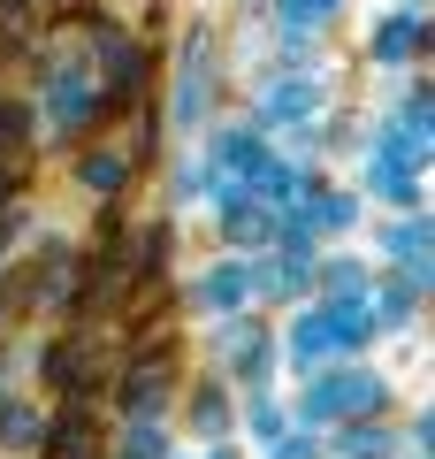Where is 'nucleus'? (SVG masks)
Masks as SVG:
<instances>
[{
  "instance_id": "obj_4",
  "label": "nucleus",
  "mask_w": 435,
  "mask_h": 459,
  "mask_svg": "<svg viewBox=\"0 0 435 459\" xmlns=\"http://www.w3.org/2000/svg\"><path fill=\"white\" fill-rule=\"evenodd\" d=\"M207 100H214V62H207V47L192 39V62H183V92H176V115H183V123H199V115H207Z\"/></svg>"
},
{
  "instance_id": "obj_10",
  "label": "nucleus",
  "mask_w": 435,
  "mask_h": 459,
  "mask_svg": "<svg viewBox=\"0 0 435 459\" xmlns=\"http://www.w3.org/2000/svg\"><path fill=\"white\" fill-rule=\"evenodd\" d=\"M374 54H382V62H405V54H413V16H389L382 31H374Z\"/></svg>"
},
{
  "instance_id": "obj_16",
  "label": "nucleus",
  "mask_w": 435,
  "mask_h": 459,
  "mask_svg": "<svg viewBox=\"0 0 435 459\" xmlns=\"http://www.w3.org/2000/svg\"><path fill=\"white\" fill-rule=\"evenodd\" d=\"M214 459H222V452H214Z\"/></svg>"
},
{
  "instance_id": "obj_1",
  "label": "nucleus",
  "mask_w": 435,
  "mask_h": 459,
  "mask_svg": "<svg viewBox=\"0 0 435 459\" xmlns=\"http://www.w3.org/2000/svg\"><path fill=\"white\" fill-rule=\"evenodd\" d=\"M99 100H107V92H99L84 69H62V77L47 84V123H54V131H84V123L99 115Z\"/></svg>"
},
{
  "instance_id": "obj_11",
  "label": "nucleus",
  "mask_w": 435,
  "mask_h": 459,
  "mask_svg": "<svg viewBox=\"0 0 435 459\" xmlns=\"http://www.w3.org/2000/svg\"><path fill=\"white\" fill-rule=\"evenodd\" d=\"M84 184H92V192H115V184H123V161H115V153H92V161H84Z\"/></svg>"
},
{
  "instance_id": "obj_13",
  "label": "nucleus",
  "mask_w": 435,
  "mask_h": 459,
  "mask_svg": "<svg viewBox=\"0 0 435 459\" xmlns=\"http://www.w3.org/2000/svg\"><path fill=\"white\" fill-rule=\"evenodd\" d=\"M283 8H290V23H321L337 0H283Z\"/></svg>"
},
{
  "instance_id": "obj_9",
  "label": "nucleus",
  "mask_w": 435,
  "mask_h": 459,
  "mask_svg": "<svg viewBox=\"0 0 435 459\" xmlns=\"http://www.w3.org/2000/svg\"><path fill=\"white\" fill-rule=\"evenodd\" d=\"M229 238H237V246H268V238H275L268 207H237V214H229Z\"/></svg>"
},
{
  "instance_id": "obj_5",
  "label": "nucleus",
  "mask_w": 435,
  "mask_h": 459,
  "mask_svg": "<svg viewBox=\"0 0 435 459\" xmlns=\"http://www.w3.org/2000/svg\"><path fill=\"white\" fill-rule=\"evenodd\" d=\"M313 108H321V92H313V84H275V92L260 100V123H306Z\"/></svg>"
},
{
  "instance_id": "obj_8",
  "label": "nucleus",
  "mask_w": 435,
  "mask_h": 459,
  "mask_svg": "<svg viewBox=\"0 0 435 459\" xmlns=\"http://www.w3.org/2000/svg\"><path fill=\"white\" fill-rule=\"evenodd\" d=\"M47 459H92V421H84V413H77V421H62L47 437Z\"/></svg>"
},
{
  "instance_id": "obj_12",
  "label": "nucleus",
  "mask_w": 435,
  "mask_h": 459,
  "mask_svg": "<svg viewBox=\"0 0 435 459\" xmlns=\"http://www.w3.org/2000/svg\"><path fill=\"white\" fill-rule=\"evenodd\" d=\"M192 421L207 429V437H222V398H214V391H199V413H192Z\"/></svg>"
},
{
  "instance_id": "obj_14",
  "label": "nucleus",
  "mask_w": 435,
  "mask_h": 459,
  "mask_svg": "<svg viewBox=\"0 0 435 459\" xmlns=\"http://www.w3.org/2000/svg\"><path fill=\"white\" fill-rule=\"evenodd\" d=\"M252 437H268V444H275V437H283V413H275V406H260V413H252Z\"/></svg>"
},
{
  "instance_id": "obj_2",
  "label": "nucleus",
  "mask_w": 435,
  "mask_h": 459,
  "mask_svg": "<svg viewBox=\"0 0 435 459\" xmlns=\"http://www.w3.org/2000/svg\"><path fill=\"white\" fill-rule=\"evenodd\" d=\"M352 406H382V383L374 376H321L306 391V421H344Z\"/></svg>"
},
{
  "instance_id": "obj_17",
  "label": "nucleus",
  "mask_w": 435,
  "mask_h": 459,
  "mask_svg": "<svg viewBox=\"0 0 435 459\" xmlns=\"http://www.w3.org/2000/svg\"><path fill=\"white\" fill-rule=\"evenodd\" d=\"M123 459H130V452H123Z\"/></svg>"
},
{
  "instance_id": "obj_7",
  "label": "nucleus",
  "mask_w": 435,
  "mask_h": 459,
  "mask_svg": "<svg viewBox=\"0 0 435 459\" xmlns=\"http://www.w3.org/2000/svg\"><path fill=\"white\" fill-rule=\"evenodd\" d=\"M244 283H252V268H237V261H229V268H214V276L199 283V299H207V307H237V299H244Z\"/></svg>"
},
{
  "instance_id": "obj_3",
  "label": "nucleus",
  "mask_w": 435,
  "mask_h": 459,
  "mask_svg": "<svg viewBox=\"0 0 435 459\" xmlns=\"http://www.w3.org/2000/svg\"><path fill=\"white\" fill-rule=\"evenodd\" d=\"M161 398H168V360H138V376L123 383V406L138 421H161Z\"/></svg>"
},
{
  "instance_id": "obj_15",
  "label": "nucleus",
  "mask_w": 435,
  "mask_h": 459,
  "mask_svg": "<svg viewBox=\"0 0 435 459\" xmlns=\"http://www.w3.org/2000/svg\"><path fill=\"white\" fill-rule=\"evenodd\" d=\"M275 459H313V444H283V452H275Z\"/></svg>"
},
{
  "instance_id": "obj_6",
  "label": "nucleus",
  "mask_w": 435,
  "mask_h": 459,
  "mask_svg": "<svg viewBox=\"0 0 435 459\" xmlns=\"http://www.w3.org/2000/svg\"><path fill=\"white\" fill-rule=\"evenodd\" d=\"M382 246L405 261V276H413V283H428V230H420V222H397V230H382Z\"/></svg>"
}]
</instances>
